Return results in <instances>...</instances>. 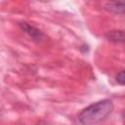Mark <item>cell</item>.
<instances>
[{
    "label": "cell",
    "mask_w": 125,
    "mask_h": 125,
    "mask_svg": "<svg viewBox=\"0 0 125 125\" xmlns=\"http://www.w3.org/2000/svg\"><path fill=\"white\" fill-rule=\"evenodd\" d=\"M20 27H21V29L26 35H28V36H29L33 41H35V42H40V41H42V40L44 39V37H45L44 33H43L40 29L36 28V27L33 26V25H30V24L27 23V22H21V23H20Z\"/></svg>",
    "instance_id": "obj_2"
},
{
    "label": "cell",
    "mask_w": 125,
    "mask_h": 125,
    "mask_svg": "<svg viewBox=\"0 0 125 125\" xmlns=\"http://www.w3.org/2000/svg\"><path fill=\"white\" fill-rule=\"evenodd\" d=\"M105 38L113 43H122L124 41V31L123 30H110L106 32Z\"/></svg>",
    "instance_id": "obj_4"
},
{
    "label": "cell",
    "mask_w": 125,
    "mask_h": 125,
    "mask_svg": "<svg viewBox=\"0 0 125 125\" xmlns=\"http://www.w3.org/2000/svg\"><path fill=\"white\" fill-rule=\"evenodd\" d=\"M115 80L117 81V83H119L120 85H124L125 83V76H124V70H120L117 75L115 76Z\"/></svg>",
    "instance_id": "obj_5"
},
{
    "label": "cell",
    "mask_w": 125,
    "mask_h": 125,
    "mask_svg": "<svg viewBox=\"0 0 125 125\" xmlns=\"http://www.w3.org/2000/svg\"><path fill=\"white\" fill-rule=\"evenodd\" d=\"M104 9L114 14H123L124 13V2H107L104 5Z\"/></svg>",
    "instance_id": "obj_3"
},
{
    "label": "cell",
    "mask_w": 125,
    "mask_h": 125,
    "mask_svg": "<svg viewBox=\"0 0 125 125\" xmlns=\"http://www.w3.org/2000/svg\"><path fill=\"white\" fill-rule=\"evenodd\" d=\"M113 103L104 99L86 106L78 114V121L82 125H97L104 121L113 111Z\"/></svg>",
    "instance_id": "obj_1"
}]
</instances>
